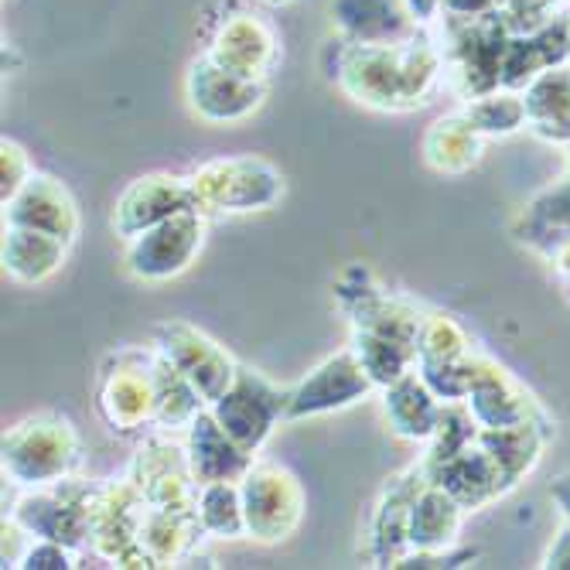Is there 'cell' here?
<instances>
[{
    "label": "cell",
    "mask_w": 570,
    "mask_h": 570,
    "mask_svg": "<svg viewBox=\"0 0 570 570\" xmlns=\"http://www.w3.org/2000/svg\"><path fill=\"white\" fill-rule=\"evenodd\" d=\"M332 18L348 45H396L417 35L403 0H332Z\"/></svg>",
    "instance_id": "6da1fadb"
},
{
    "label": "cell",
    "mask_w": 570,
    "mask_h": 570,
    "mask_svg": "<svg viewBox=\"0 0 570 570\" xmlns=\"http://www.w3.org/2000/svg\"><path fill=\"white\" fill-rule=\"evenodd\" d=\"M264 4H291V0H264Z\"/></svg>",
    "instance_id": "277c9868"
},
{
    "label": "cell",
    "mask_w": 570,
    "mask_h": 570,
    "mask_svg": "<svg viewBox=\"0 0 570 570\" xmlns=\"http://www.w3.org/2000/svg\"><path fill=\"white\" fill-rule=\"evenodd\" d=\"M274 35L256 14H233L223 21L209 59L229 72H239L246 79L264 76V69L274 62Z\"/></svg>",
    "instance_id": "7a4b0ae2"
},
{
    "label": "cell",
    "mask_w": 570,
    "mask_h": 570,
    "mask_svg": "<svg viewBox=\"0 0 570 570\" xmlns=\"http://www.w3.org/2000/svg\"><path fill=\"white\" fill-rule=\"evenodd\" d=\"M403 8L410 11L413 21H431L438 8H444V0H403Z\"/></svg>",
    "instance_id": "3957f363"
}]
</instances>
